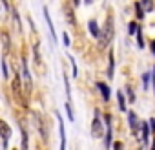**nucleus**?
Masks as SVG:
<instances>
[{"instance_id": "nucleus-4", "label": "nucleus", "mask_w": 155, "mask_h": 150, "mask_svg": "<svg viewBox=\"0 0 155 150\" xmlns=\"http://www.w3.org/2000/svg\"><path fill=\"white\" fill-rule=\"evenodd\" d=\"M106 146H111V117L106 115Z\"/></svg>"}, {"instance_id": "nucleus-14", "label": "nucleus", "mask_w": 155, "mask_h": 150, "mask_svg": "<svg viewBox=\"0 0 155 150\" xmlns=\"http://www.w3.org/2000/svg\"><path fill=\"white\" fill-rule=\"evenodd\" d=\"M117 97H119V108L124 112V110H126V103H124V97H122V94H120V92H117Z\"/></svg>"}, {"instance_id": "nucleus-7", "label": "nucleus", "mask_w": 155, "mask_h": 150, "mask_svg": "<svg viewBox=\"0 0 155 150\" xmlns=\"http://www.w3.org/2000/svg\"><path fill=\"white\" fill-rule=\"evenodd\" d=\"M88 28H90V31H91V35L95 37V39H99L101 37V29H99V24H97V20H90V24H88Z\"/></svg>"}, {"instance_id": "nucleus-9", "label": "nucleus", "mask_w": 155, "mask_h": 150, "mask_svg": "<svg viewBox=\"0 0 155 150\" xmlns=\"http://www.w3.org/2000/svg\"><path fill=\"white\" fill-rule=\"evenodd\" d=\"M97 88L101 90L102 99H104V101H108V99H110V88H108V84H106V83H97Z\"/></svg>"}, {"instance_id": "nucleus-2", "label": "nucleus", "mask_w": 155, "mask_h": 150, "mask_svg": "<svg viewBox=\"0 0 155 150\" xmlns=\"http://www.w3.org/2000/svg\"><path fill=\"white\" fill-rule=\"evenodd\" d=\"M13 92H15V97L20 104H26L24 97H22V90H20V81H18V75H15V81H13Z\"/></svg>"}, {"instance_id": "nucleus-12", "label": "nucleus", "mask_w": 155, "mask_h": 150, "mask_svg": "<svg viewBox=\"0 0 155 150\" xmlns=\"http://www.w3.org/2000/svg\"><path fill=\"white\" fill-rule=\"evenodd\" d=\"M142 8H144V6H142V2H135V11H137V19H139V20L144 17V11H142Z\"/></svg>"}, {"instance_id": "nucleus-10", "label": "nucleus", "mask_w": 155, "mask_h": 150, "mask_svg": "<svg viewBox=\"0 0 155 150\" xmlns=\"http://www.w3.org/2000/svg\"><path fill=\"white\" fill-rule=\"evenodd\" d=\"M128 119H130V126H131V130H135V132H137V128H139V123H137V115L131 112V114L128 115Z\"/></svg>"}, {"instance_id": "nucleus-16", "label": "nucleus", "mask_w": 155, "mask_h": 150, "mask_svg": "<svg viewBox=\"0 0 155 150\" xmlns=\"http://www.w3.org/2000/svg\"><path fill=\"white\" fill-rule=\"evenodd\" d=\"M137 24L135 22H130V26H128V31H130V35H137Z\"/></svg>"}, {"instance_id": "nucleus-17", "label": "nucleus", "mask_w": 155, "mask_h": 150, "mask_svg": "<svg viewBox=\"0 0 155 150\" xmlns=\"http://www.w3.org/2000/svg\"><path fill=\"white\" fill-rule=\"evenodd\" d=\"M66 112H68V117H69V121L73 123V121H75V115H73V112H71V106H69V103L66 104Z\"/></svg>"}, {"instance_id": "nucleus-5", "label": "nucleus", "mask_w": 155, "mask_h": 150, "mask_svg": "<svg viewBox=\"0 0 155 150\" xmlns=\"http://www.w3.org/2000/svg\"><path fill=\"white\" fill-rule=\"evenodd\" d=\"M0 128H2V139H4V148H6V145H8V139H9L11 132H9V126H8V123H6V121L0 123Z\"/></svg>"}, {"instance_id": "nucleus-8", "label": "nucleus", "mask_w": 155, "mask_h": 150, "mask_svg": "<svg viewBox=\"0 0 155 150\" xmlns=\"http://www.w3.org/2000/svg\"><path fill=\"white\" fill-rule=\"evenodd\" d=\"M111 37H113V22H111V19H108V22H106V39H104V44H108V42L111 40Z\"/></svg>"}, {"instance_id": "nucleus-15", "label": "nucleus", "mask_w": 155, "mask_h": 150, "mask_svg": "<svg viewBox=\"0 0 155 150\" xmlns=\"http://www.w3.org/2000/svg\"><path fill=\"white\" fill-rule=\"evenodd\" d=\"M140 2H142V6H144L146 11H151L153 9V2H151V0H140Z\"/></svg>"}, {"instance_id": "nucleus-19", "label": "nucleus", "mask_w": 155, "mask_h": 150, "mask_svg": "<svg viewBox=\"0 0 155 150\" xmlns=\"http://www.w3.org/2000/svg\"><path fill=\"white\" fill-rule=\"evenodd\" d=\"M137 40H139V48H142L144 46V42H142V29H137Z\"/></svg>"}, {"instance_id": "nucleus-18", "label": "nucleus", "mask_w": 155, "mask_h": 150, "mask_svg": "<svg viewBox=\"0 0 155 150\" xmlns=\"http://www.w3.org/2000/svg\"><path fill=\"white\" fill-rule=\"evenodd\" d=\"M150 77H151L150 73H144V75H142V84H144V88H148V84H150Z\"/></svg>"}, {"instance_id": "nucleus-24", "label": "nucleus", "mask_w": 155, "mask_h": 150, "mask_svg": "<svg viewBox=\"0 0 155 150\" xmlns=\"http://www.w3.org/2000/svg\"><path fill=\"white\" fill-rule=\"evenodd\" d=\"M151 49H153V53H155V40H151Z\"/></svg>"}, {"instance_id": "nucleus-11", "label": "nucleus", "mask_w": 155, "mask_h": 150, "mask_svg": "<svg viewBox=\"0 0 155 150\" xmlns=\"http://www.w3.org/2000/svg\"><path fill=\"white\" fill-rule=\"evenodd\" d=\"M150 130H151V126L150 124H142V141L144 143H148V137H150Z\"/></svg>"}, {"instance_id": "nucleus-13", "label": "nucleus", "mask_w": 155, "mask_h": 150, "mask_svg": "<svg viewBox=\"0 0 155 150\" xmlns=\"http://www.w3.org/2000/svg\"><path fill=\"white\" fill-rule=\"evenodd\" d=\"M2 40H4V55H8V51H9V35L2 33Z\"/></svg>"}, {"instance_id": "nucleus-21", "label": "nucleus", "mask_w": 155, "mask_h": 150, "mask_svg": "<svg viewBox=\"0 0 155 150\" xmlns=\"http://www.w3.org/2000/svg\"><path fill=\"white\" fill-rule=\"evenodd\" d=\"M64 84H66V94H68V97H69V81H68V77L64 79Z\"/></svg>"}, {"instance_id": "nucleus-23", "label": "nucleus", "mask_w": 155, "mask_h": 150, "mask_svg": "<svg viewBox=\"0 0 155 150\" xmlns=\"http://www.w3.org/2000/svg\"><path fill=\"white\" fill-rule=\"evenodd\" d=\"M64 44L69 46V37H68V33H64Z\"/></svg>"}, {"instance_id": "nucleus-6", "label": "nucleus", "mask_w": 155, "mask_h": 150, "mask_svg": "<svg viewBox=\"0 0 155 150\" xmlns=\"http://www.w3.org/2000/svg\"><path fill=\"white\" fill-rule=\"evenodd\" d=\"M57 119H58V126H60V139H62V145H60V148L64 150L66 148V130H64V121H62V117L57 114Z\"/></svg>"}, {"instance_id": "nucleus-1", "label": "nucleus", "mask_w": 155, "mask_h": 150, "mask_svg": "<svg viewBox=\"0 0 155 150\" xmlns=\"http://www.w3.org/2000/svg\"><path fill=\"white\" fill-rule=\"evenodd\" d=\"M91 134L93 137H102V124H101V114L95 112V117H93V126H91Z\"/></svg>"}, {"instance_id": "nucleus-22", "label": "nucleus", "mask_w": 155, "mask_h": 150, "mask_svg": "<svg viewBox=\"0 0 155 150\" xmlns=\"http://www.w3.org/2000/svg\"><path fill=\"white\" fill-rule=\"evenodd\" d=\"M2 70H4V77L8 79V64L6 62H2Z\"/></svg>"}, {"instance_id": "nucleus-25", "label": "nucleus", "mask_w": 155, "mask_h": 150, "mask_svg": "<svg viewBox=\"0 0 155 150\" xmlns=\"http://www.w3.org/2000/svg\"><path fill=\"white\" fill-rule=\"evenodd\" d=\"M153 148H155V143H153Z\"/></svg>"}, {"instance_id": "nucleus-20", "label": "nucleus", "mask_w": 155, "mask_h": 150, "mask_svg": "<svg viewBox=\"0 0 155 150\" xmlns=\"http://www.w3.org/2000/svg\"><path fill=\"white\" fill-rule=\"evenodd\" d=\"M110 75H113V53L110 51Z\"/></svg>"}, {"instance_id": "nucleus-3", "label": "nucleus", "mask_w": 155, "mask_h": 150, "mask_svg": "<svg viewBox=\"0 0 155 150\" xmlns=\"http://www.w3.org/2000/svg\"><path fill=\"white\" fill-rule=\"evenodd\" d=\"M42 11H44V19H46V24H48V28H49V35H51V39H53V42H55V40H57V33H55L53 22H51V19H49V11H48V8H44Z\"/></svg>"}]
</instances>
